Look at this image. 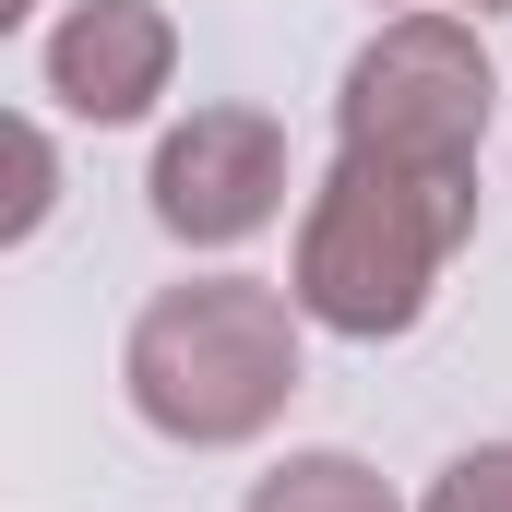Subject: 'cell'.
Segmentation results:
<instances>
[{
    "mask_svg": "<svg viewBox=\"0 0 512 512\" xmlns=\"http://www.w3.org/2000/svg\"><path fill=\"white\" fill-rule=\"evenodd\" d=\"M477 239V167H405V155H358L334 143L310 215H298V274L286 298L346 334V346H393L429 322L453 251Z\"/></svg>",
    "mask_w": 512,
    "mask_h": 512,
    "instance_id": "1",
    "label": "cell"
},
{
    "mask_svg": "<svg viewBox=\"0 0 512 512\" xmlns=\"http://www.w3.org/2000/svg\"><path fill=\"white\" fill-rule=\"evenodd\" d=\"M298 298L262 286V274H191L167 298H143L120 346L131 417L179 453H227V441H262L298 393Z\"/></svg>",
    "mask_w": 512,
    "mask_h": 512,
    "instance_id": "2",
    "label": "cell"
},
{
    "mask_svg": "<svg viewBox=\"0 0 512 512\" xmlns=\"http://www.w3.org/2000/svg\"><path fill=\"white\" fill-rule=\"evenodd\" d=\"M489 96H501V84H489V48L465 36V12H393L382 36L346 60L334 143L405 155V167H477Z\"/></svg>",
    "mask_w": 512,
    "mask_h": 512,
    "instance_id": "3",
    "label": "cell"
},
{
    "mask_svg": "<svg viewBox=\"0 0 512 512\" xmlns=\"http://www.w3.org/2000/svg\"><path fill=\"white\" fill-rule=\"evenodd\" d=\"M155 227L191 239V251H239L286 215V131L262 108H191V120L155 143Z\"/></svg>",
    "mask_w": 512,
    "mask_h": 512,
    "instance_id": "4",
    "label": "cell"
},
{
    "mask_svg": "<svg viewBox=\"0 0 512 512\" xmlns=\"http://www.w3.org/2000/svg\"><path fill=\"white\" fill-rule=\"evenodd\" d=\"M36 72H48V96L72 120H143L167 96V72H179V24L155 0H84L72 24H48Z\"/></svg>",
    "mask_w": 512,
    "mask_h": 512,
    "instance_id": "5",
    "label": "cell"
},
{
    "mask_svg": "<svg viewBox=\"0 0 512 512\" xmlns=\"http://www.w3.org/2000/svg\"><path fill=\"white\" fill-rule=\"evenodd\" d=\"M251 512H405V501H393L358 453H286V465L251 489Z\"/></svg>",
    "mask_w": 512,
    "mask_h": 512,
    "instance_id": "6",
    "label": "cell"
},
{
    "mask_svg": "<svg viewBox=\"0 0 512 512\" xmlns=\"http://www.w3.org/2000/svg\"><path fill=\"white\" fill-rule=\"evenodd\" d=\"M417 512H512V441H477V453H453L441 477H429V501Z\"/></svg>",
    "mask_w": 512,
    "mask_h": 512,
    "instance_id": "7",
    "label": "cell"
},
{
    "mask_svg": "<svg viewBox=\"0 0 512 512\" xmlns=\"http://www.w3.org/2000/svg\"><path fill=\"white\" fill-rule=\"evenodd\" d=\"M12 167H24V191H12V239H36V215H48V191H60L48 131H36V120H12Z\"/></svg>",
    "mask_w": 512,
    "mask_h": 512,
    "instance_id": "8",
    "label": "cell"
},
{
    "mask_svg": "<svg viewBox=\"0 0 512 512\" xmlns=\"http://www.w3.org/2000/svg\"><path fill=\"white\" fill-rule=\"evenodd\" d=\"M393 12H512V0H393Z\"/></svg>",
    "mask_w": 512,
    "mask_h": 512,
    "instance_id": "9",
    "label": "cell"
}]
</instances>
